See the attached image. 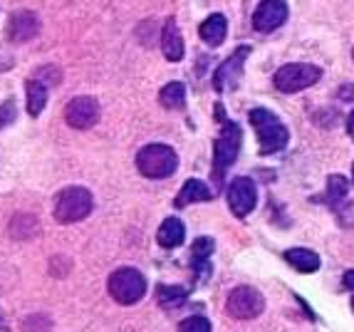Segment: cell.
<instances>
[{"instance_id":"2","label":"cell","mask_w":354,"mask_h":332,"mask_svg":"<svg viewBox=\"0 0 354 332\" xmlns=\"http://www.w3.org/2000/svg\"><path fill=\"white\" fill-rule=\"evenodd\" d=\"M221 122H223V131L213 142V178H216V186H223L225 172L238 161L243 144L241 127L236 122H228V119H221Z\"/></svg>"},{"instance_id":"13","label":"cell","mask_w":354,"mask_h":332,"mask_svg":"<svg viewBox=\"0 0 354 332\" xmlns=\"http://www.w3.org/2000/svg\"><path fill=\"white\" fill-rule=\"evenodd\" d=\"M216 248L213 243V238H196L194 246H191V268H194V273L198 275V280H206L211 278L213 268H211V253Z\"/></svg>"},{"instance_id":"33","label":"cell","mask_w":354,"mask_h":332,"mask_svg":"<svg viewBox=\"0 0 354 332\" xmlns=\"http://www.w3.org/2000/svg\"><path fill=\"white\" fill-rule=\"evenodd\" d=\"M352 176H354V172H352Z\"/></svg>"},{"instance_id":"25","label":"cell","mask_w":354,"mask_h":332,"mask_svg":"<svg viewBox=\"0 0 354 332\" xmlns=\"http://www.w3.org/2000/svg\"><path fill=\"white\" fill-rule=\"evenodd\" d=\"M32 77L40 80L42 84H59V80H62V72H59V67H55V65H42V67H37V70L32 72Z\"/></svg>"},{"instance_id":"19","label":"cell","mask_w":354,"mask_h":332,"mask_svg":"<svg viewBox=\"0 0 354 332\" xmlns=\"http://www.w3.org/2000/svg\"><path fill=\"white\" fill-rule=\"evenodd\" d=\"M25 92H28V112L30 117H40V112L48 104V84H42L40 80H28L25 82Z\"/></svg>"},{"instance_id":"20","label":"cell","mask_w":354,"mask_h":332,"mask_svg":"<svg viewBox=\"0 0 354 332\" xmlns=\"http://www.w3.org/2000/svg\"><path fill=\"white\" fill-rule=\"evenodd\" d=\"M186 297H189V293H186V288H181V285H159V288H156V303L164 310L181 308V305L186 303Z\"/></svg>"},{"instance_id":"12","label":"cell","mask_w":354,"mask_h":332,"mask_svg":"<svg viewBox=\"0 0 354 332\" xmlns=\"http://www.w3.org/2000/svg\"><path fill=\"white\" fill-rule=\"evenodd\" d=\"M40 33V20L35 12L30 10H18L12 12L8 20V40L12 42H28Z\"/></svg>"},{"instance_id":"21","label":"cell","mask_w":354,"mask_h":332,"mask_svg":"<svg viewBox=\"0 0 354 332\" xmlns=\"http://www.w3.org/2000/svg\"><path fill=\"white\" fill-rule=\"evenodd\" d=\"M347 191H349L347 176H342V174H330V178H327V203H330L332 208L342 206V203L347 201Z\"/></svg>"},{"instance_id":"6","label":"cell","mask_w":354,"mask_h":332,"mask_svg":"<svg viewBox=\"0 0 354 332\" xmlns=\"http://www.w3.org/2000/svg\"><path fill=\"white\" fill-rule=\"evenodd\" d=\"M319 77H322V70L317 65H310V62H290V65H283L275 72L272 84L283 95H295V92H302V89L319 82Z\"/></svg>"},{"instance_id":"17","label":"cell","mask_w":354,"mask_h":332,"mask_svg":"<svg viewBox=\"0 0 354 332\" xmlns=\"http://www.w3.org/2000/svg\"><path fill=\"white\" fill-rule=\"evenodd\" d=\"M183 238H186V225L176 216L166 219L156 231V241H159L161 248H178L183 243Z\"/></svg>"},{"instance_id":"26","label":"cell","mask_w":354,"mask_h":332,"mask_svg":"<svg viewBox=\"0 0 354 332\" xmlns=\"http://www.w3.org/2000/svg\"><path fill=\"white\" fill-rule=\"evenodd\" d=\"M50 330V317L48 315H32L23 322V332H48Z\"/></svg>"},{"instance_id":"27","label":"cell","mask_w":354,"mask_h":332,"mask_svg":"<svg viewBox=\"0 0 354 332\" xmlns=\"http://www.w3.org/2000/svg\"><path fill=\"white\" fill-rule=\"evenodd\" d=\"M335 214L339 216V223L344 225V228H354V201H344L342 206L335 208Z\"/></svg>"},{"instance_id":"23","label":"cell","mask_w":354,"mask_h":332,"mask_svg":"<svg viewBox=\"0 0 354 332\" xmlns=\"http://www.w3.org/2000/svg\"><path fill=\"white\" fill-rule=\"evenodd\" d=\"M35 231H37V221L28 214H18L10 221V236H15V238L35 236Z\"/></svg>"},{"instance_id":"15","label":"cell","mask_w":354,"mask_h":332,"mask_svg":"<svg viewBox=\"0 0 354 332\" xmlns=\"http://www.w3.org/2000/svg\"><path fill=\"white\" fill-rule=\"evenodd\" d=\"M198 35H201V40L206 42L208 48H221L223 40H225V35H228V20H225V15L213 12L211 18H206L201 23Z\"/></svg>"},{"instance_id":"28","label":"cell","mask_w":354,"mask_h":332,"mask_svg":"<svg viewBox=\"0 0 354 332\" xmlns=\"http://www.w3.org/2000/svg\"><path fill=\"white\" fill-rule=\"evenodd\" d=\"M15 122V100H6L0 104V129Z\"/></svg>"},{"instance_id":"9","label":"cell","mask_w":354,"mask_h":332,"mask_svg":"<svg viewBox=\"0 0 354 332\" xmlns=\"http://www.w3.org/2000/svg\"><path fill=\"white\" fill-rule=\"evenodd\" d=\"M248 55H250L248 45H241V48H236V53L230 55L228 59L221 62V67L216 70V75H213V87H216V92H228V89L238 87Z\"/></svg>"},{"instance_id":"11","label":"cell","mask_w":354,"mask_h":332,"mask_svg":"<svg viewBox=\"0 0 354 332\" xmlns=\"http://www.w3.org/2000/svg\"><path fill=\"white\" fill-rule=\"evenodd\" d=\"M290 10L285 0H263L253 12V28L258 33H272L280 25H285Z\"/></svg>"},{"instance_id":"1","label":"cell","mask_w":354,"mask_h":332,"mask_svg":"<svg viewBox=\"0 0 354 332\" xmlns=\"http://www.w3.org/2000/svg\"><path fill=\"white\" fill-rule=\"evenodd\" d=\"M250 127L255 129V137H258L260 144V154L270 156L278 154L288 147L290 142V131L288 127L278 119V114H272L270 109H250L248 112Z\"/></svg>"},{"instance_id":"10","label":"cell","mask_w":354,"mask_h":332,"mask_svg":"<svg viewBox=\"0 0 354 332\" xmlns=\"http://www.w3.org/2000/svg\"><path fill=\"white\" fill-rule=\"evenodd\" d=\"M65 122L72 129H92L100 122V104L92 97H75L65 107Z\"/></svg>"},{"instance_id":"8","label":"cell","mask_w":354,"mask_h":332,"mask_svg":"<svg viewBox=\"0 0 354 332\" xmlns=\"http://www.w3.org/2000/svg\"><path fill=\"white\" fill-rule=\"evenodd\" d=\"M258 203V189L250 176H236L228 186V208L236 219H245Z\"/></svg>"},{"instance_id":"4","label":"cell","mask_w":354,"mask_h":332,"mask_svg":"<svg viewBox=\"0 0 354 332\" xmlns=\"http://www.w3.org/2000/svg\"><path fill=\"white\" fill-rule=\"evenodd\" d=\"M92 194H89L84 186H70V189H62L55 201V219L59 223H77V221L87 219L92 214Z\"/></svg>"},{"instance_id":"18","label":"cell","mask_w":354,"mask_h":332,"mask_svg":"<svg viewBox=\"0 0 354 332\" xmlns=\"http://www.w3.org/2000/svg\"><path fill=\"white\" fill-rule=\"evenodd\" d=\"M285 261L295 268L297 273H315L319 268V255L310 248H290L285 250Z\"/></svg>"},{"instance_id":"7","label":"cell","mask_w":354,"mask_h":332,"mask_svg":"<svg viewBox=\"0 0 354 332\" xmlns=\"http://www.w3.org/2000/svg\"><path fill=\"white\" fill-rule=\"evenodd\" d=\"M266 310V300L255 288L250 285H238L233 288L225 300V313L233 317V320H255L260 313Z\"/></svg>"},{"instance_id":"24","label":"cell","mask_w":354,"mask_h":332,"mask_svg":"<svg viewBox=\"0 0 354 332\" xmlns=\"http://www.w3.org/2000/svg\"><path fill=\"white\" fill-rule=\"evenodd\" d=\"M178 332H211V320L203 315H191L178 322Z\"/></svg>"},{"instance_id":"30","label":"cell","mask_w":354,"mask_h":332,"mask_svg":"<svg viewBox=\"0 0 354 332\" xmlns=\"http://www.w3.org/2000/svg\"><path fill=\"white\" fill-rule=\"evenodd\" d=\"M347 131H349V137L354 139V112L349 114V119H347Z\"/></svg>"},{"instance_id":"31","label":"cell","mask_w":354,"mask_h":332,"mask_svg":"<svg viewBox=\"0 0 354 332\" xmlns=\"http://www.w3.org/2000/svg\"><path fill=\"white\" fill-rule=\"evenodd\" d=\"M352 308H354V297H352Z\"/></svg>"},{"instance_id":"32","label":"cell","mask_w":354,"mask_h":332,"mask_svg":"<svg viewBox=\"0 0 354 332\" xmlns=\"http://www.w3.org/2000/svg\"><path fill=\"white\" fill-rule=\"evenodd\" d=\"M352 57H354V50H352Z\"/></svg>"},{"instance_id":"14","label":"cell","mask_w":354,"mask_h":332,"mask_svg":"<svg viewBox=\"0 0 354 332\" xmlns=\"http://www.w3.org/2000/svg\"><path fill=\"white\" fill-rule=\"evenodd\" d=\"M161 50H164V57L169 62H181L183 59V37L181 30H178V23L174 18H169L164 23V30H161Z\"/></svg>"},{"instance_id":"29","label":"cell","mask_w":354,"mask_h":332,"mask_svg":"<svg viewBox=\"0 0 354 332\" xmlns=\"http://www.w3.org/2000/svg\"><path fill=\"white\" fill-rule=\"evenodd\" d=\"M342 283H344V288H349V293H354V270H347V273H344Z\"/></svg>"},{"instance_id":"5","label":"cell","mask_w":354,"mask_h":332,"mask_svg":"<svg viewBox=\"0 0 354 332\" xmlns=\"http://www.w3.org/2000/svg\"><path fill=\"white\" fill-rule=\"evenodd\" d=\"M106 288L119 305H134L147 295V278L136 268H119L109 275Z\"/></svg>"},{"instance_id":"16","label":"cell","mask_w":354,"mask_h":332,"mask_svg":"<svg viewBox=\"0 0 354 332\" xmlns=\"http://www.w3.org/2000/svg\"><path fill=\"white\" fill-rule=\"evenodd\" d=\"M211 199H213L211 189H208L203 181H198V178H189V181L181 186V191H178L174 206H176V208H186V206H191V203L211 201Z\"/></svg>"},{"instance_id":"3","label":"cell","mask_w":354,"mask_h":332,"mask_svg":"<svg viewBox=\"0 0 354 332\" xmlns=\"http://www.w3.org/2000/svg\"><path fill=\"white\" fill-rule=\"evenodd\" d=\"M136 169L147 178H169L178 169V156L169 144H147L136 154Z\"/></svg>"},{"instance_id":"22","label":"cell","mask_w":354,"mask_h":332,"mask_svg":"<svg viewBox=\"0 0 354 332\" xmlns=\"http://www.w3.org/2000/svg\"><path fill=\"white\" fill-rule=\"evenodd\" d=\"M159 102L166 109H181L186 104V87L181 82H169L159 92Z\"/></svg>"}]
</instances>
